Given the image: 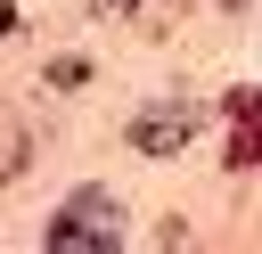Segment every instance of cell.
I'll return each mask as SVG.
<instances>
[{"mask_svg":"<svg viewBox=\"0 0 262 254\" xmlns=\"http://www.w3.org/2000/svg\"><path fill=\"white\" fill-rule=\"evenodd\" d=\"M82 82H90L82 57H57V66H49V90H82Z\"/></svg>","mask_w":262,"mask_h":254,"instance_id":"4","label":"cell"},{"mask_svg":"<svg viewBox=\"0 0 262 254\" xmlns=\"http://www.w3.org/2000/svg\"><path fill=\"white\" fill-rule=\"evenodd\" d=\"M115 238H123V213H115V197H106V188L66 197V205H57V221L41 229V246H49V254H82V246H115Z\"/></svg>","mask_w":262,"mask_h":254,"instance_id":"1","label":"cell"},{"mask_svg":"<svg viewBox=\"0 0 262 254\" xmlns=\"http://www.w3.org/2000/svg\"><path fill=\"white\" fill-rule=\"evenodd\" d=\"M229 164H262V90H229Z\"/></svg>","mask_w":262,"mask_h":254,"instance_id":"3","label":"cell"},{"mask_svg":"<svg viewBox=\"0 0 262 254\" xmlns=\"http://www.w3.org/2000/svg\"><path fill=\"white\" fill-rule=\"evenodd\" d=\"M196 139V107H147V115H131V147L139 156H180Z\"/></svg>","mask_w":262,"mask_h":254,"instance_id":"2","label":"cell"},{"mask_svg":"<svg viewBox=\"0 0 262 254\" xmlns=\"http://www.w3.org/2000/svg\"><path fill=\"white\" fill-rule=\"evenodd\" d=\"M98 8H106V16H123V8H131V0H98Z\"/></svg>","mask_w":262,"mask_h":254,"instance_id":"5","label":"cell"}]
</instances>
